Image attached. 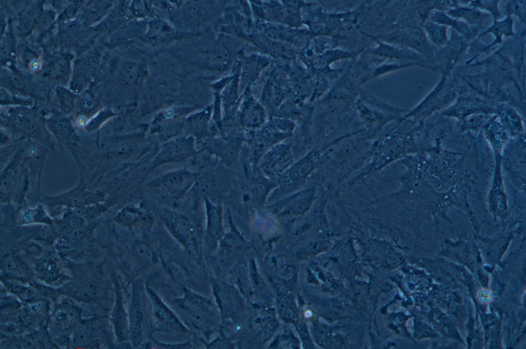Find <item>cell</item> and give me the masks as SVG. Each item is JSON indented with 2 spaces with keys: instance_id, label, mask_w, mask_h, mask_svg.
I'll return each mask as SVG.
<instances>
[{
  "instance_id": "27",
  "label": "cell",
  "mask_w": 526,
  "mask_h": 349,
  "mask_svg": "<svg viewBox=\"0 0 526 349\" xmlns=\"http://www.w3.org/2000/svg\"><path fill=\"white\" fill-rule=\"evenodd\" d=\"M35 293L34 290L30 288L24 289L21 292V297L22 298L26 300L32 298L35 295Z\"/></svg>"
},
{
  "instance_id": "28",
  "label": "cell",
  "mask_w": 526,
  "mask_h": 349,
  "mask_svg": "<svg viewBox=\"0 0 526 349\" xmlns=\"http://www.w3.org/2000/svg\"><path fill=\"white\" fill-rule=\"evenodd\" d=\"M86 338L87 334L84 332H79L76 334L75 336V342L79 344H82L86 341Z\"/></svg>"
},
{
  "instance_id": "8",
  "label": "cell",
  "mask_w": 526,
  "mask_h": 349,
  "mask_svg": "<svg viewBox=\"0 0 526 349\" xmlns=\"http://www.w3.org/2000/svg\"><path fill=\"white\" fill-rule=\"evenodd\" d=\"M99 223L98 218L88 220L82 226L74 229L61 237L56 243L57 248L58 249L69 248L83 242L92 234Z\"/></svg>"
},
{
  "instance_id": "5",
  "label": "cell",
  "mask_w": 526,
  "mask_h": 349,
  "mask_svg": "<svg viewBox=\"0 0 526 349\" xmlns=\"http://www.w3.org/2000/svg\"><path fill=\"white\" fill-rule=\"evenodd\" d=\"M194 180L193 176L189 171L178 170L167 172L155 180L152 185L165 194L176 196L184 192Z\"/></svg>"
},
{
  "instance_id": "12",
  "label": "cell",
  "mask_w": 526,
  "mask_h": 349,
  "mask_svg": "<svg viewBox=\"0 0 526 349\" xmlns=\"http://www.w3.org/2000/svg\"><path fill=\"white\" fill-rule=\"evenodd\" d=\"M207 229L211 234L216 235L222 227V213L221 208L205 199Z\"/></svg>"
},
{
  "instance_id": "6",
  "label": "cell",
  "mask_w": 526,
  "mask_h": 349,
  "mask_svg": "<svg viewBox=\"0 0 526 349\" xmlns=\"http://www.w3.org/2000/svg\"><path fill=\"white\" fill-rule=\"evenodd\" d=\"M238 122L240 126L247 131L260 129L266 124V117L263 108L252 100L246 101L243 104Z\"/></svg>"
},
{
  "instance_id": "15",
  "label": "cell",
  "mask_w": 526,
  "mask_h": 349,
  "mask_svg": "<svg viewBox=\"0 0 526 349\" xmlns=\"http://www.w3.org/2000/svg\"><path fill=\"white\" fill-rule=\"evenodd\" d=\"M2 268L7 273L22 276L27 269L23 263L17 257L6 255L1 261Z\"/></svg>"
},
{
  "instance_id": "1",
  "label": "cell",
  "mask_w": 526,
  "mask_h": 349,
  "mask_svg": "<svg viewBox=\"0 0 526 349\" xmlns=\"http://www.w3.org/2000/svg\"><path fill=\"white\" fill-rule=\"evenodd\" d=\"M193 135L180 137L163 144L153 163L154 167L184 161L196 153Z\"/></svg>"
},
{
  "instance_id": "7",
  "label": "cell",
  "mask_w": 526,
  "mask_h": 349,
  "mask_svg": "<svg viewBox=\"0 0 526 349\" xmlns=\"http://www.w3.org/2000/svg\"><path fill=\"white\" fill-rule=\"evenodd\" d=\"M16 220L21 226L45 224L52 225L54 219L47 211L42 203H37L34 207L25 206L18 209Z\"/></svg>"
},
{
  "instance_id": "29",
  "label": "cell",
  "mask_w": 526,
  "mask_h": 349,
  "mask_svg": "<svg viewBox=\"0 0 526 349\" xmlns=\"http://www.w3.org/2000/svg\"><path fill=\"white\" fill-rule=\"evenodd\" d=\"M267 35L272 40H278L280 38V33L275 29H270L267 31Z\"/></svg>"
},
{
  "instance_id": "22",
  "label": "cell",
  "mask_w": 526,
  "mask_h": 349,
  "mask_svg": "<svg viewBox=\"0 0 526 349\" xmlns=\"http://www.w3.org/2000/svg\"><path fill=\"white\" fill-rule=\"evenodd\" d=\"M238 81L237 80L232 81L228 83L223 93V100L224 103L229 107L235 104L238 96Z\"/></svg>"
},
{
  "instance_id": "14",
  "label": "cell",
  "mask_w": 526,
  "mask_h": 349,
  "mask_svg": "<svg viewBox=\"0 0 526 349\" xmlns=\"http://www.w3.org/2000/svg\"><path fill=\"white\" fill-rule=\"evenodd\" d=\"M145 213L140 209L134 207H126L116 215L115 220L119 224L132 225L144 219Z\"/></svg>"
},
{
  "instance_id": "3",
  "label": "cell",
  "mask_w": 526,
  "mask_h": 349,
  "mask_svg": "<svg viewBox=\"0 0 526 349\" xmlns=\"http://www.w3.org/2000/svg\"><path fill=\"white\" fill-rule=\"evenodd\" d=\"M246 141L245 135L240 133H229L211 139L206 143V147L221 158L228 164H232Z\"/></svg>"
},
{
  "instance_id": "25",
  "label": "cell",
  "mask_w": 526,
  "mask_h": 349,
  "mask_svg": "<svg viewBox=\"0 0 526 349\" xmlns=\"http://www.w3.org/2000/svg\"><path fill=\"white\" fill-rule=\"evenodd\" d=\"M142 319V310L138 303L134 304L130 311L131 324H140Z\"/></svg>"
},
{
  "instance_id": "20",
  "label": "cell",
  "mask_w": 526,
  "mask_h": 349,
  "mask_svg": "<svg viewBox=\"0 0 526 349\" xmlns=\"http://www.w3.org/2000/svg\"><path fill=\"white\" fill-rule=\"evenodd\" d=\"M268 123L279 132L289 137L292 135L295 127L293 121L283 118H272Z\"/></svg>"
},
{
  "instance_id": "9",
  "label": "cell",
  "mask_w": 526,
  "mask_h": 349,
  "mask_svg": "<svg viewBox=\"0 0 526 349\" xmlns=\"http://www.w3.org/2000/svg\"><path fill=\"white\" fill-rule=\"evenodd\" d=\"M313 159L310 156H305L291 166L284 173L285 182L290 184H297L304 180L312 170Z\"/></svg>"
},
{
  "instance_id": "21",
  "label": "cell",
  "mask_w": 526,
  "mask_h": 349,
  "mask_svg": "<svg viewBox=\"0 0 526 349\" xmlns=\"http://www.w3.org/2000/svg\"><path fill=\"white\" fill-rule=\"evenodd\" d=\"M114 321L117 335L120 338L125 335V323L124 314L119 299L117 300L114 312Z\"/></svg>"
},
{
  "instance_id": "16",
  "label": "cell",
  "mask_w": 526,
  "mask_h": 349,
  "mask_svg": "<svg viewBox=\"0 0 526 349\" xmlns=\"http://www.w3.org/2000/svg\"><path fill=\"white\" fill-rule=\"evenodd\" d=\"M135 144L132 140H123L111 147L109 153L111 158L121 160L128 158L134 152Z\"/></svg>"
},
{
  "instance_id": "2",
  "label": "cell",
  "mask_w": 526,
  "mask_h": 349,
  "mask_svg": "<svg viewBox=\"0 0 526 349\" xmlns=\"http://www.w3.org/2000/svg\"><path fill=\"white\" fill-rule=\"evenodd\" d=\"M292 151L290 143L286 141L269 148L260 158V167L268 177H274L284 173L290 166Z\"/></svg>"
},
{
  "instance_id": "26",
  "label": "cell",
  "mask_w": 526,
  "mask_h": 349,
  "mask_svg": "<svg viewBox=\"0 0 526 349\" xmlns=\"http://www.w3.org/2000/svg\"><path fill=\"white\" fill-rule=\"evenodd\" d=\"M108 115L104 113L100 114L91 121L87 126V129L91 131L98 128L107 118Z\"/></svg>"
},
{
  "instance_id": "4",
  "label": "cell",
  "mask_w": 526,
  "mask_h": 349,
  "mask_svg": "<svg viewBox=\"0 0 526 349\" xmlns=\"http://www.w3.org/2000/svg\"><path fill=\"white\" fill-rule=\"evenodd\" d=\"M314 198L313 189H304L280 200L272 208L276 214L280 215H299L306 212L310 208Z\"/></svg>"
},
{
  "instance_id": "10",
  "label": "cell",
  "mask_w": 526,
  "mask_h": 349,
  "mask_svg": "<svg viewBox=\"0 0 526 349\" xmlns=\"http://www.w3.org/2000/svg\"><path fill=\"white\" fill-rule=\"evenodd\" d=\"M269 186L265 182L255 181L245 188L243 200L252 206L261 204L265 199L269 191Z\"/></svg>"
},
{
  "instance_id": "18",
  "label": "cell",
  "mask_w": 526,
  "mask_h": 349,
  "mask_svg": "<svg viewBox=\"0 0 526 349\" xmlns=\"http://www.w3.org/2000/svg\"><path fill=\"white\" fill-rule=\"evenodd\" d=\"M426 29L431 41L437 45H443L446 40V28L433 22L426 25Z\"/></svg>"
},
{
  "instance_id": "13",
  "label": "cell",
  "mask_w": 526,
  "mask_h": 349,
  "mask_svg": "<svg viewBox=\"0 0 526 349\" xmlns=\"http://www.w3.org/2000/svg\"><path fill=\"white\" fill-rule=\"evenodd\" d=\"M209 119L210 112L206 111L189 120L185 125L186 128H187L193 137L203 138L209 132Z\"/></svg>"
},
{
  "instance_id": "23",
  "label": "cell",
  "mask_w": 526,
  "mask_h": 349,
  "mask_svg": "<svg viewBox=\"0 0 526 349\" xmlns=\"http://www.w3.org/2000/svg\"><path fill=\"white\" fill-rule=\"evenodd\" d=\"M453 15L463 17L468 21L478 22L481 18V14L478 12L468 9H459L456 12H453Z\"/></svg>"
},
{
  "instance_id": "17",
  "label": "cell",
  "mask_w": 526,
  "mask_h": 349,
  "mask_svg": "<svg viewBox=\"0 0 526 349\" xmlns=\"http://www.w3.org/2000/svg\"><path fill=\"white\" fill-rule=\"evenodd\" d=\"M152 299L154 303L155 311L160 318L175 326H180L179 322L174 315L165 307V305L155 295H152Z\"/></svg>"
},
{
  "instance_id": "11",
  "label": "cell",
  "mask_w": 526,
  "mask_h": 349,
  "mask_svg": "<svg viewBox=\"0 0 526 349\" xmlns=\"http://www.w3.org/2000/svg\"><path fill=\"white\" fill-rule=\"evenodd\" d=\"M166 225L174 235L183 242H189L193 235V228L186 219L180 218L165 219Z\"/></svg>"
},
{
  "instance_id": "19",
  "label": "cell",
  "mask_w": 526,
  "mask_h": 349,
  "mask_svg": "<svg viewBox=\"0 0 526 349\" xmlns=\"http://www.w3.org/2000/svg\"><path fill=\"white\" fill-rule=\"evenodd\" d=\"M263 96L265 100L270 101L273 104L277 105L283 97L281 89L277 83L270 81L264 88Z\"/></svg>"
},
{
  "instance_id": "24",
  "label": "cell",
  "mask_w": 526,
  "mask_h": 349,
  "mask_svg": "<svg viewBox=\"0 0 526 349\" xmlns=\"http://www.w3.org/2000/svg\"><path fill=\"white\" fill-rule=\"evenodd\" d=\"M136 253L138 256L145 261H152L154 254L151 249L145 244H140L136 248Z\"/></svg>"
}]
</instances>
